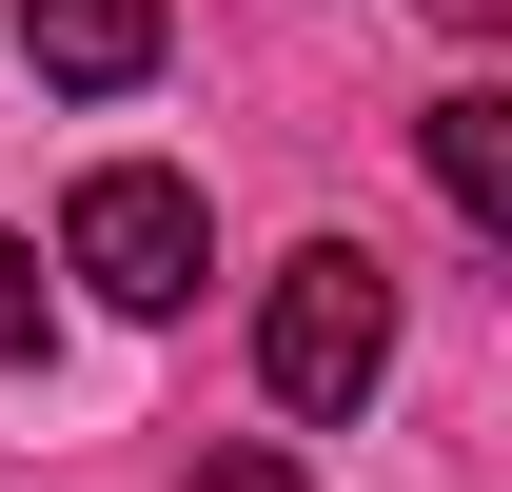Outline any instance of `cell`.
<instances>
[{"mask_svg": "<svg viewBox=\"0 0 512 492\" xmlns=\"http://www.w3.org/2000/svg\"><path fill=\"white\" fill-rule=\"evenodd\" d=\"M158 40H178V0H20V60L60 79V99H119V79H158Z\"/></svg>", "mask_w": 512, "mask_h": 492, "instance_id": "3957f363", "label": "cell"}, {"mask_svg": "<svg viewBox=\"0 0 512 492\" xmlns=\"http://www.w3.org/2000/svg\"><path fill=\"white\" fill-rule=\"evenodd\" d=\"M40 335H60V296H40V256H20V237H0V374H20V355H40Z\"/></svg>", "mask_w": 512, "mask_h": 492, "instance_id": "5b68a950", "label": "cell"}, {"mask_svg": "<svg viewBox=\"0 0 512 492\" xmlns=\"http://www.w3.org/2000/svg\"><path fill=\"white\" fill-rule=\"evenodd\" d=\"M414 138H434V197H453V217H473V237H512V99H493V79H453Z\"/></svg>", "mask_w": 512, "mask_h": 492, "instance_id": "277c9868", "label": "cell"}, {"mask_svg": "<svg viewBox=\"0 0 512 492\" xmlns=\"http://www.w3.org/2000/svg\"><path fill=\"white\" fill-rule=\"evenodd\" d=\"M256 374H276V414H355L394 374V276H375V237H296L276 256V296H256Z\"/></svg>", "mask_w": 512, "mask_h": 492, "instance_id": "6da1fadb", "label": "cell"}, {"mask_svg": "<svg viewBox=\"0 0 512 492\" xmlns=\"http://www.w3.org/2000/svg\"><path fill=\"white\" fill-rule=\"evenodd\" d=\"M414 20H453V40H493V20H512V0H414Z\"/></svg>", "mask_w": 512, "mask_h": 492, "instance_id": "52a82bcc", "label": "cell"}, {"mask_svg": "<svg viewBox=\"0 0 512 492\" xmlns=\"http://www.w3.org/2000/svg\"><path fill=\"white\" fill-rule=\"evenodd\" d=\"M60 276H99L119 315H178L197 276H217V217H197V178H158V158H99L60 217Z\"/></svg>", "mask_w": 512, "mask_h": 492, "instance_id": "7a4b0ae2", "label": "cell"}, {"mask_svg": "<svg viewBox=\"0 0 512 492\" xmlns=\"http://www.w3.org/2000/svg\"><path fill=\"white\" fill-rule=\"evenodd\" d=\"M197 492H296V453H276V433H237V453H197Z\"/></svg>", "mask_w": 512, "mask_h": 492, "instance_id": "8992f818", "label": "cell"}]
</instances>
